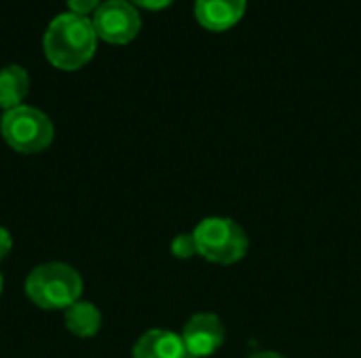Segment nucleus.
Returning <instances> with one entry per match:
<instances>
[{"label":"nucleus","mask_w":361,"mask_h":358,"mask_svg":"<svg viewBox=\"0 0 361 358\" xmlns=\"http://www.w3.org/2000/svg\"><path fill=\"white\" fill-rule=\"evenodd\" d=\"M66 4H68L70 13L87 17L89 13H95V8L102 4V0H66Z\"/></svg>","instance_id":"f8f14e48"},{"label":"nucleus","mask_w":361,"mask_h":358,"mask_svg":"<svg viewBox=\"0 0 361 358\" xmlns=\"http://www.w3.org/2000/svg\"><path fill=\"white\" fill-rule=\"evenodd\" d=\"M11 249H13V238H11V234H8L6 228H0V262L11 253Z\"/></svg>","instance_id":"ddd939ff"},{"label":"nucleus","mask_w":361,"mask_h":358,"mask_svg":"<svg viewBox=\"0 0 361 358\" xmlns=\"http://www.w3.org/2000/svg\"><path fill=\"white\" fill-rule=\"evenodd\" d=\"M25 295L40 310H66L82 295V276L68 264L36 266L25 279Z\"/></svg>","instance_id":"f03ea898"},{"label":"nucleus","mask_w":361,"mask_h":358,"mask_svg":"<svg viewBox=\"0 0 361 358\" xmlns=\"http://www.w3.org/2000/svg\"><path fill=\"white\" fill-rule=\"evenodd\" d=\"M97 49V34L89 17L76 13L57 15L44 30V57L59 70H78L91 61Z\"/></svg>","instance_id":"f257e3e1"},{"label":"nucleus","mask_w":361,"mask_h":358,"mask_svg":"<svg viewBox=\"0 0 361 358\" xmlns=\"http://www.w3.org/2000/svg\"><path fill=\"white\" fill-rule=\"evenodd\" d=\"M2 287H4V281H2V274H0V293H2Z\"/></svg>","instance_id":"dca6fc26"},{"label":"nucleus","mask_w":361,"mask_h":358,"mask_svg":"<svg viewBox=\"0 0 361 358\" xmlns=\"http://www.w3.org/2000/svg\"><path fill=\"white\" fill-rule=\"evenodd\" d=\"M129 2H133V4H137V6H144V8L157 11V8H163V6L171 4L173 0H129Z\"/></svg>","instance_id":"4468645a"},{"label":"nucleus","mask_w":361,"mask_h":358,"mask_svg":"<svg viewBox=\"0 0 361 358\" xmlns=\"http://www.w3.org/2000/svg\"><path fill=\"white\" fill-rule=\"evenodd\" d=\"M197 241V253L220 266H231L247 255V232L231 217H205L192 230Z\"/></svg>","instance_id":"7ed1b4c3"},{"label":"nucleus","mask_w":361,"mask_h":358,"mask_svg":"<svg viewBox=\"0 0 361 358\" xmlns=\"http://www.w3.org/2000/svg\"><path fill=\"white\" fill-rule=\"evenodd\" d=\"M182 342L188 358L214 357L226 342V329L218 314L199 312L182 329Z\"/></svg>","instance_id":"423d86ee"},{"label":"nucleus","mask_w":361,"mask_h":358,"mask_svg":"<svg viewBox=\"0 0 361 358\" xmlns=\"http://www.w3.org/2000/svg\"><path fill=\"white\" fill-rule=\"evenodd\" d=\"M4 141L19 154H38L53 143L55 129L51 118L32 106L6 110L0 120Z\"/></svg>","instance_id":"20e7f679"},{"label":"nucleus","mask_w":361,"mask_h":358,"mask_svg":"<svg viewBox=\"0 0 361 358\" xmlns=\"http://www.w3.org/2000/svg\"><path fill=\"white\" fill-rule=\"evenodd\" d=\"M27 91H30V76L25 68L13 63L0 70V108L4 112L23 106Z\"/></svg>","instance_id":"9d476101"},{"label":"nucleus","mask_w":361,"mask_h":358,"mask_svg":"<svg viewBox=\"0 0 361 358\" xmlns=\"http://www.w3.org/2000/svg\"><path fill=\"white\" fill-rule=\"evenodd\" d=\"M133 358H188L182 335L167 329L146 331L131 350Z\"/></svg>","instance_id":"6e6552de"},{"label":"nucleus","mask_w":361,"mask_h":358,"mask_svg":"<svg viewBox=\"0 0 361 358\" xmlns=\"http://www.w3.org/2000/svg\"><path fill=\"white\" fill-rule=\"evenodd\" d=\"M247 0H195V15L207 30H228L245 13Z\"/></svg>","instance_id":"0eeeda50"},{"label":"nucleus","mask_w":361,"mask_h":358,"mask_svg":"<svg viewBox=\"0 0 361 358\" xmlns=\"http://www.w3.org/2000/svg\"><path fill=\"white\" fill-rule=\"evenodd\" d=\"M91 23L97 38L110 44H127L137 36L142 17L137 6L129 0H106L95 8Z\"/></svg>","instance_id":"39448f33"},{"label":"nucleus","mask_w":361,"mask_h":358,"mask_svg":"<svg viewBox=\"0 0 361 358\" xmlns=\"http://www.w3.org/2000/svg\"><path fill=\"white\" fill-rule=\"evenodd\" d=\"M247 358H286L283 354H279V352H271V350H267V352H256V354H252V357Z\"/></svg>","instance_id":"2eb2a0df"},{"label":"nucleus","mask_w":361,"mask_h":358,"mask_svg":"<svg viewBox=\"0 0 361 358\" xmlns=\"http://www.w3.org/2000/svg\"><path fill=\"white\" fill-rule=\"evenodd\" d=\"M63 323L72 335L89 340L95 338L102 329V312L97 310L95 304L78 300L76 304L63 310Z\"/></svg>","instance_id":"1a4fd4ad"},{"label":"nucleus","mask_w":361,"mask_h":358,"mask_svg":"<svg viewBox=\"0 0 361 358\" xmlns=\"http://www.w3.org/2000/svg\"><path fill=\"white\" fill-rule=\"evenodd\" d=\"M171 255L178 257V260H190L197 253V241L192 236V232L188 234H178L173 241H171Z\"/></svg>","instance_id":"9b49d317"}]
</instances>
